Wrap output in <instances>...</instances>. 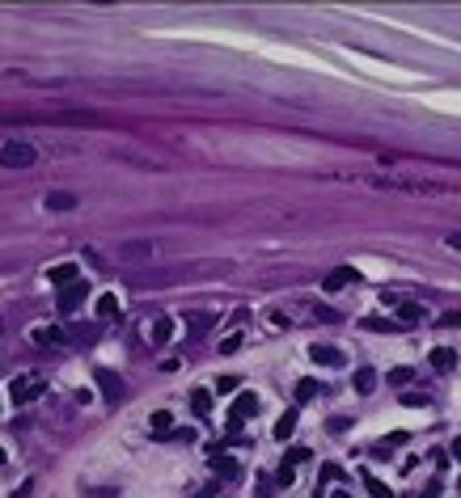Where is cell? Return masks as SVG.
<instances>
[{"label": "cell", "instance_id": "cell-8", "mask_svg": "<svg viewBox=\"0 0 461 498\" xmlns=\"http://www.w3.org/2000/svg\"><path fill=\"white\" fill-rule=\"evenodd\" d=\"M30 338H34V347H64V329H56V325H34Z\"/></svg>", "mask_w": 461, "mask_h": 498}, {"label": "cell", "instance_id": "cell-15", "mask_svg": "<svg viewBox=\"0 0 461 498\" xmlns=\"http://www.w3.org/2000/svg\"><path fill=\"white\" fill-rule=\"evenodd\" d=\"M76 207V194L72 190H51L47 194V211H72Z\"/></svg>", "mask_w": 461, "mask_h": 498}, {"label": "cell", "instance_id": "cell-28", "mask_svg": "<svg viewBox=\"0 0 461 498\" xmlns=\"http://www.w3.org/2000/svg\"><path fill=\"white\" fill-rule=\"evenodd\" d=\"M364 325H369V329H389V334H398V329H402L398 321H381V317H369Z\"/></svg>", "mask_w": 461, "mask_h": 498}, {"label": "cell", "instance_id": "cell-13", "mask_svg": "<svg viewBox=\"0 0 461 498\" xmlns=\"http://www.w3.org/2000/svg\"><path fill=\"white\" fill-rule=\"evenodd\" d=\"M394 308H398V325H415V321H423V304H415V300H398Z\"/></svg>", "mask_w": 461, "mask_h": 498}, {"label": "cell", "instance_id": "cell-16", "mask_svg": "<svg viewBox=\"0 0 461 498\" xmlns=\"http://www.w3.org/2000/svg\"><path fill=\"white\" fill-rule=\"evenodd\" d=\"M191 410H195L199 418H208V414H212V393H208V389H195V393H191Z\"/></svg>", "mask_w": 461, "mask_h": 498}, {"label": "cell", "instance_id": "cell-37", "mask_svg": "<svg viewBox=\"0 0 461 498\" xmlns=\"http://www.w3.org/2000/svg\"><path fill=\"white\" fill-rule=\"evenodd\" d=\"M330 498H351V494H347V490H334V494H330Z\"/></svg>", "mask_w": 461, "mask_h": 498}, {"label": "cell", "instance_id": "cell-32", "mask_svg": "<svg viewBox=\"0 0 461 498\" xmlns=\"http://www.w3.org/2000/svg\"><path fill=\"white\" fill-rule=\"evenodd\" d=\"M314 317H322V321H339V313H334V308H322V304L314 308Z\"/></svg>", "mask_w": 461, "mask_h": 498}, {"label": "cell", "instance_id": "cell-25", "mask_svg": "<svg viewBox=\"0 0 461 498\" xmlns=\"http://www.w3.org/2000/svg\"><path fill=\"white\" fill-rule=\"evenodd\" d=\"M305 460H309V448H292V452L284 456V465H280V469H296V465H305Z\"/></svg>", "mask_w": 461, "mask_h": 498}, {"label": "cell", "instance_id": "cell-2", "mask_svg": "<svg viewBox=\"0 0 461 498\" xmlns=\"http://www.w3.org/2000/svg\"><path fill=\"white\" fill-rule=\"evenodd\" d=\"M0 165L5 169H30V165H38V148L30 140H9L0 144Z\"/></svg>", "mask_w": 461, "mask_h": 498}, {"label": "cell", "instance_id": "cell-39", "mask_svg": "<svg viewBox=\"0 0 461 498\" xmlns=\"http://www.w3.org/2000/svg\"><path fill=\"white\" fill-rule=\"evenodd\" d=\"M457 490H461V477H457Z\"/></svg>", "mask_w": 461, "mask_h": 498}, {"label": "cell", "instance_id": "cell-19", "mask_svg": "<svg viewBox=\"0 0 461 498\" xmlns=\"http://www.w3.org/2000/svg\"><path fill=\"white\" fill-rule=\"evenodd\" d=\"M216 477H225V481H233V477H241V465L237 460H229V456H216Z\"/></svg>", "mask_w": 461, "mask_h": 498}, {"label": "cell", "instance_id": "cell-10", "mask_svg": "<svg viewBox=\"0 0 461 498\" xmlns=\"http://www.w3.org/2000/svg\"><path fill=\"white\" fill-rule=\"evenodd\" d=\"M360 274H355V266H339V270H330L326 279H322V288L326 292H339V288H347V283H355Z\"/></svg>", "mask_w": 461, "mask_h": 498}, {"label": "cell", "instance_id": "cell-14", "mask_svg": "<svg viewBox=\"0 0 461 498\" xmlns=\"http://www.w3.org/2000/svg\"><path fill=\"white\" fill-rule=\"evenodd\" d=\"M428 363L440 367V372H453V367H457V351H453V347H436V351L428 355Z\"/></svg>", "mask_w": 461, "mask_h": 498}, {"label": "cell", "instance_id": "cell-38", "mask_svg": "<svg viewBox=\"0 0 461 498\" xmlns=\"http://www.w3.org/2000/svg\"><path fill=\"white\" fill-rule=\"evenodd\" d=\"M0 469H5V448H0Z\"/></svg>", "mask_w": 461, "mask_h": 498}, {"label": "cell", "instance_id": "cell-26", "mask_svg": "<svg viewBox=\"0 0 461 498\" xmlns=\"http://www.w3.org/2000/svg\"><path fill=\"white\" fill-rule=\"evenodd\" d=\"M186 325H191V329H208L212 317H208V313H186Z\"/></svg>", "mask_w": 461, "mask_h": 498}, {"label": "cell", "instance_id": "cell-6", "mask_svg": "<svg viewBox=\"0 0 461 498\" xmlns=\"http://www.w3.org/2000/svg\"><path fill=\"white\" fill-rule=\"evenodd\" d=\"M250 414H259V397H254V393H241V397H237V406H233L229 431H241V422H245Z\"/></svg>", "mask_w": 461, "mask_h": 498}, {"label": "cell", "instance_id": "cell-7", "mask_svg": "<svg viewBox=\"0 0 461 498\" xmlns=\"http://www.w3.org/2000/svg\"><path fill=\"white\" fill-rule=\"evenodd\" d=\"M186 270H152V274H136V288H165V283H178Z\"/></svg>", "mask_w": 461, "mask_h": 498}, {"label": "cell", "instance_id": "cell-36", "mask_svg": "<svg viewBox=\"0 0 461 498\" xmlns=\"http://www.w3.org/2000/svg\"><path fill=\"white\" fill-rule=\"evenodd\" d=\"M453 456H457V460H461V439H457V444H453Z\"/></svg>", "mask_w": 461, "mask_h": 498}, {"label": "cell", "instance_id": "cell-17", "mask_svg": "<svg viewBox=\"0 0 461 498\" xmlns=\"http://www.w3.org/2000/svg\"><path fill=\"white\" fill-rule=\"evenodd\" d=\"M152 249H157L152 241H127V245H119L123 258H152Z\"/></svg>", "mask_w": 461, "mask_h": 498}, {"label": "cell", "instance_id": "cell-12", "mask_svg": "<svg viewBox=\"0 0 461 498\" xmlns=\"http://www.w3.org/2000/svg\"><path fill=\"white\" fill-rule=\"evenodd\" d=\"M309 359H314V363H326V367H339V363H343V351H339V347H326V342H314V347H309Z\"/></svg>", "mask_w": 461, "mask_h": 498}, {"label": "cell", "instance_id": "cell-35", "mask_svg": "<svg viewBox=\"0 0 461 498\" xmlns=\"http://www.w3.org/2000/svg\"><path fill=\"white\" fill-rule=\"evenodd\" d=\"M444 245H448V249H457V254H461V233H448V237H444Z\"/></svg>", "mask_w": 461, "mask_h": 498}, {"label": "cell", "instance_id": "cell-27", "mask_svg": "<svg viewBox=\"0 0 461 498\" xmlns=\"http://www.w3.org/2000/svg\"><path fill=\"white\" fill-rule=\"evenodd\" d=\"M411 380H415L411 367H394V372H389V384H411Z\"/></svg>", "mask_w": 461, "mask_h": 498}, {"label": "cell", "instance_id": "cell-18", "mask_svg": "<svg viewBox=\"0 0 461 498\" xmlns=\"http://www.w3.org/2000/svg\"><path fill=\"white\" fill-rule=\"evenodd\" d=\"M123 308H119V296H97V317L102 321H115Z\"/></svg>", "mask_w": 461, "mask_h": 498}, {"label": "cell", "instance_id": "cell-4", "mask_svg": "<svg viewBox=\"0 0 461 498\" xmlns=\"http://www.w3.org/2000/svg\"><path fill=\"white\" fill-rule=\"evenodd\" d=\"M93 380H97V389H102V397H106V401H119V397L127 393V384H123L111 367H97V372H93Z\"/></svg>", "mask_w": 461, "mask_h": 498}, {"label": "cell", "instance_id": "cell-29", "mask_svg": "<svg viewBox=\"0 0 461 498\" xmlns=\"http://www.w3.org/2000/svg\"><path fill=\"white\" fill-rule=\"evenodd\" d=\"M402 406H411V410H423V406H428V397H423V393H406V397H402Z\"/></svg>", "mask_w": 461, "mask_h": 498}, {"label": "cell", "instance_id": "cell-20", "mask_svg": "<svg viewBox=\"0 0 461 498\" xmlns=\"http://www.w3.org/2000/svg\"><path fill=\"white\" fill-rule=\"evenodd\" d=\"M373 389H377V372L360 367V372H355V393H373Z\"/></svg>", "mask_w": 461, "mask_h": 498}, {"label": "cell", "instance_id": "cell-21", "mask_svg": "<svg viewBox=\"0 0 461 498\" xmlns=\"http://www.w3.org/2000/svg\"><path fill=\"white\" fill-rule=\"evenodd\" d=\"M170 426H174L170 410H157V414H152V431H157V439H170Z\"/></svg>", "mask_w": 461, "mask_h": 498}, {"label": "cell", "instance_id": "cell-30", "mask_svg": "<svg viewBox=\"0 0 461 498\" xmlns=\"http://www.w3.org/2000/svg\"><path fill=\"white\" fill-rule=\"evenodd\" d=\"M339 477H343L339 465H322V481H339Z\"/></svg>", "mask_w": 461, "mask_h": 498}, {"label": "cell", "instance_id": "cell-11", "mask_svg": "<svg viewBox=\"0 0 461 498\" xmlns=\"http://www.w3.org/2000/svg\"><path fill=\"white\" fill-rule=\"evenodd\" d=\"M56 288H68V283H76L81 279V270H76V262H60V266H51V274H47Z\"/></svg>", "mask_w": 461, "mask_h": 498}, {"label": "cell", "instance_id": "cell-9", "mask_svg": "<svg viewBox=\"0 0 461 498\" xmlns=\"http://www.w3.org/2000/svg\"><path fill=\"white\" fill-rule=\"evenodd\" d=\"M170 338H174V317H157V321L148 325V342L152 347H165Z\"/></svg>", "mask_w": 461, "mask_h": 498}, {"label": "cell", "instance_id": "cell-34", "mask_svg": "<svg viewBox=\"0 0 461 498\" xmlns=\"http://www.w3.org/2000/svg\"><path fill=\"white\" fill-rule=\"evenodd\" d=\"M216 389H220V393H233V389H237V380H233V376H220Z\"/></svg>", "mask_w": 461, "mask_h": 498}, {"label": "cell", "instance_id": "cell-5", "mask_svg": "<svg viewBox=\"0 0 461 498\" xmlns=\"http://www.w3.org/2000/svg\"><path fill=\"white\" fill-rule=\"evenodd\" d=\"M85 296H89V283H85V279H76V283L60 288V313H76Z\"/></svg>", "mask_w": 461, "mask_h": 498}, {"label": "cell", "instance_id": "cell-24", "mask_svg": "<svg viewBox=\"0 0 461 498\" xmlns=\"http://www.w3.org/2000/svg\"><path fill=\"white\" fill-rule=\"evenodd\" d=\"M309 397H318V380H309V376H305V380L296 384V401H309Z\"/></svg>", "mask_w": 461, "mask_h": 498}, {"label": "cell", "instance_id": "cell-22", "mask_svg": "<svg viewBox=\"0 0 461 498\" xmlns=\"http://www.w3.org/2000/svg\"><path fill=\"white\" fill-rule=\"evenodd\" d=\"M292 431H296V410H288V414L275 422V439H288Z\"/></svg>", "mask_w": 461, "mask_h": 498}, {"label": "cell", "instance_id": "cell-33", "mask_svg": "<svg viewBox=\"0 0 461 498\" xmlns=\"http://www.w3.org/2000/svg\"><path fill=\"white\" fill-rule=\"evenodd\" d=\"M237 347H241V338H225V342H220V355H233Z\"/></svg>", "mask_w": 461, "mask_h": 498}, {"label": "cell", "instance_id": "cell-31", "mask_svg": "<svg viewBox=\"0 0 461 498\" xmlns=\"http://www.w3.org/2000/svg\"><path fill=\"white\" fill-rule=\"evenodd\" d=\"M440 325H444V329H461V313H444Z\"/></svg>", "mask_w": 461, "mask_h": 498}, {"label": "cell", "instance_id": "cell-1", "mask_svg": "<svg viewBox=\"0 0 461 498\" xmlns=\"http://www.w3.org/2000/svg\"><path fill=\"white\" fill-rule=\"evenodd\" d=\"M369 186L377 190H389V194H448L453 182H436V178H406V174H373L364 178Z\"/></svg>", "mask_w": 461, "mask_h": 498}, {"label": "cell", "instance_id": "cell-23", "mask_svg": "<svg viewBox=\"0 0 461 498\" xmlns=\"http://www.w3.org/2000/svg\"><path fill=\"white\" fill-rule=\"evenodd\" d=\"M364 485H369V494H373V498H394V494H389V485H385L381 477H373V473H364Z\"/></svg>", "mask_w": 461, "mask_h": 498}, {"label": "cell", "instance_id": "cell-3", "mask_svg": "<svg viewBox=\"0 0 461 498\" xmlns=\"http://www.w3.org/2000/svg\"><path fill=\"white\" fill-rule=\"evenodd\" d=\"M42 389H47L42 376H17V380L9 384V397H13L17 406H30V401H38V397H42Z\"/></svg>", "mask_w": 461, "mask_h": 498}]
</instances>
